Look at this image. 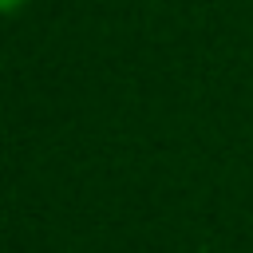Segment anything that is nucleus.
<instances>
[{"label":"nucleus","mask_w":253,"mask_h":253,"mask_svg":"<svg viewBox=\"0 0 253 253\" xmlns=\"http://www.w3.org/2000/svg\"><path fill=\"white\" fill-rule=\"evenodd\" d=\"M20 4H24V0H0V12H16Z\"/></svg>","instance_id":"nucleus-1"}]
</instances>
